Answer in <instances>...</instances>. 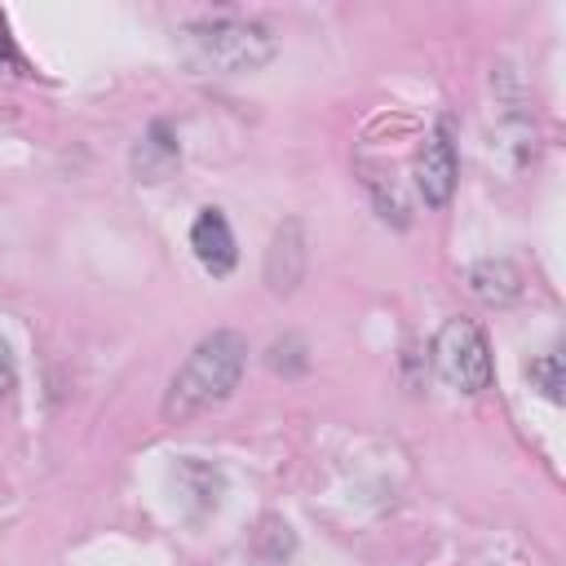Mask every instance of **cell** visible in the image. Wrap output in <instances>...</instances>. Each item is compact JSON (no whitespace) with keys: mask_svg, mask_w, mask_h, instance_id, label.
Returning a JSON list of instances; mask_svg holds the SVG:
<instances>
[{"mask_svg":"<svg viewBox=\"0 0 566 566\" xmlns=\"http://www.w3.org/2000/svg\"><path fill=\"white\" fill-rule=\"evenodd\" d=\"M279 265H287L283 270V296H287L301 283V270H305V243H301V226L296 221H287L274 234V248H270V261H265V279L279 274Z\"/></svg>","mask_w":566,"mask_h":566,"instance_id":"7","label":"cell"},{"mask_svg":"<svg viewBox=\"0 0 566 566\" xmlns=\"http://www.w3.org/2000/svg\"><path fill=\"white\" fill-rule=\"evenodd\" d=\"M469 287H473V296L486 301V305H509V301L522 292V274H517L513 261H478V265L469 270Z\"/></svg>","mask_w":566,"mask_h":566,"instance_id":"6","label":"cell"},{"mask_svg":"<svg viewBox=\"0 0 566 566\" xmlns=\"http://www.w3.org/2000/svg\"><path fill=\"white\" fill-rule=\"evenodd\" d=\"M433 367L460 394H482L491 385V345L478 323L447 318L433 336Z\"/></svg>","mask_w":566,"mask_h":566,"instance_id":"3","label":"cell"},{"mask_svg":"<svg viewBox=\"0 0 566 566\" xmlns=\"http://www.w3.org/2000/svg\"><path fill=\"white\" fill-rule=\"evenodd\" d=\"M243 363H248V340L230 327L203 336L190 358L177 367V376L168 380V394H164V420L168 424H181L217 402H226L243 376Z\"/></svg>","mask_w":566,"mask_h":566,"instance_id":"1","label":"cell"},{"mask_svg":"<svg viewBox=\"0 0 566 566\" xmlns=\"http://www.w3.org/2000/svg\"><path fill=\"white\" fill-rule=\"evenodd\" d=\"M177 164V142L168 137V128L164 124H150V133H146V142L133 150V168L146 177V181H159V177H168V168Z\"/></svg>","mask_w":566,"mask_h":566,"instance_id":"8","label":"cell"},{"mask_svg":"<svg viewBox=\"0 0 566 566\" xmlns=\"http://www.w3.org/2000/svg\"><path fill=\"white\" fill-rule=\"evenodd\" d=\"M181 49L195 71L212 75H243L274 57L279 40L256 18H199L181 27Z\"/></svg>","mask_w":566,"mask_h":566,"instance_id":"2","label":"cell"},{"mask_svg":"<svg viewBox=\"0 0 566 566\" xmlns=\"http://www.w3.org/2000/svg\"><path fill=\"white\" fill-rule=\"evenodd\" d=\"M190 248L199 256V265L208 274H230L234 261H239V248H234V234H230V221L221 208H203L190 226Z\"/></svg>","mask_w":566,"mask_h":566,"instance_id":"5","label":"cell"},{"mask_svg":"<svg viewBox=\"0 0 566 566\" xmlns=\"http://www.w3.org/2000/svg\"><path fill=\"white\" fill-rule=\"evenodd\" d=\"M13 389V358H9V345L0 340V398Z\"/></svg>","mask_w":566,"mask_h":566,"instance_id":"10","label":"cell"},{"mask_svg":"<svg viewBox=\"0 0 566 566\" xmlns=\"http://www.w3.org/2000/svg\"><path fill=\"white\" fill-rule=\"evenodd\" d=\"M531 385H535L548 402H562L566 371H562V354H557V349H548V354H539V358L531 363Z\"/></svg>","mask_w":566,"mask_h":566,"instance_id":"9","label":"cell"},{"mask_svg":"<svg viewBox=\"0 0 566 566\" xmlns=\"http://www.w3.org/2000/svg\"><path fill=\"white\" fill-rule=\"evenodd\" d=\"M455 181H460V159H455L451 124L442 119V124L429 133V142H424V150H420V159H416V190L424 195L429 208H447L451 195H455Z\"/></svg>","mask_w":566,"mask_h":566,"instance_id":"4","label":"cell"}]
</instances>
